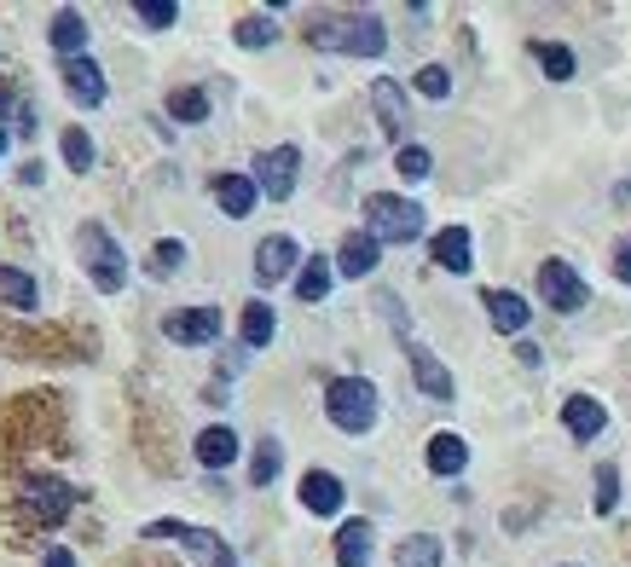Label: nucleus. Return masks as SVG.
Returning <instances> with one entry per match:
<instances>
[{
  "mask_svg": "<svg viewBox=\"0 0 631 567\" xmlns=\"http://www.w3.org/2000/svg\"><path fill=\"white\" fill-rule=\"evenodd\" d=\"M331 278H336L331 255H308L301 261V278H296V301H324L331 296Z\"/></svg>",
  "mask_w": 631,
  "mask_h": 567,
  "instance_id": "26",
  "label": "nucleus"
},
{
  "mask_svg": "<svg viewBox=\"0 0 631 567\" xmlns=\"http://www.w3.org/2000/svg\"><path fill=\"white\" fill-rule=\"evenodd\" d=\"M192 452H197L203 470H227V463H238V435L227 423H209L203 435H192Z\"/></svg>",
  "mask_w": 631,
  "mask_h": 567,
  "instance_id": "18",
  "label": "nucleus"
},
{
  "mask_svg": "<svg viewBox=\"0 0 631 567\" xmlns=\"http://www.w3.org/2000/svg\"><path fill=\"white\" fill-rule=\"evenodd\" d=\"M394 567H440V539L435 533H412L394 544Z\"/></svg>",
  "mask_w": 631,
  "mask_h": 567,
  "instance_id": "28",
  "label": "nucleus"
},
{
  "mask_svg": "<svg viewBox=\"0 0 631 567\" xmlns=\"http://www.w3.org/2000/svg\"><path fill=\"white\" fill-rule=\"evenodd\" d=\"M377 412H382V400L365 377H336L331 389H324V417H331L342 435H371Z\"/></svg>",
  "mask_w": 631,
  "mask_h": 567,
  "instance_id": "4",
  "label": "nucleus"
},
{
  "mask_svg": "<svg viewBox=\"0 0 631 567\" xmlns=\"http://www.w3.org/2000/svg\"><path fill=\"white\" fill-rule=\"evenodd\" d=\"M308 40L319 53H348V58H382L389 53V30L377 12H324L308 24Z\"/></svg>",
  "mask_w": 631,
  "mask_h": 567,
  "instance_id": "1",
  "label": "nucleus"
},
{
  "mask_svg": "<svg viewBox=\"0 0 631 567\" xmlns=\"http://www.w3.org/2000/svg\"><path fill=\"white\" fill-rule=\"evenodd\" d=\"M394 169H400V180H429V169H435V157L423 151V146H400V157H394Z\"/></svg>",
  "mask_w": 631,
  "mask_h": 567,
  "instance_id": "37",
  "label": "nucleus"
},
{
  "mask_svg": "<svg viewBox=\"0 0 631 567\" xmlns=\"http://www.w3.org/2000/svg\"><path fill=\"white\" fill-rule=\"evenodd\" d=\"M232 40H238V47H250V53H261V47H273V40H278V24L267 12H250V18H238V24H232Z\"/></svg>",
  "mask_w": 631,
  "mask_h": 567,
  "instance_id": "30",
  "label": "nucleus"
},
{
  "mask_svg": "<svg viewBox=\"0 0 631 567\" xmlns=\"http://www.w3.org/2000/svg\"><path fill=\"white\" fill-rule=\"evenodd\" d=\"M139 24H146V30H169L174 24V18H180V7H174V0H139Z\"/></svg>",
  "mask_w": 631,
  "mask_h": 567,
  "instance_id": "38",
  "label": "nucleus"
},
{
  "mask_svg": "<svg viewBox=\"0 0 631 567\" xmlns=\"http://www.w3.org/2000/svg\"><path fill=\"white\" fill-rule=\"evenodd\" d=\"M301 504H308L313 516H342V504H348V486H342L331 470H308V475H301Z\"/></svg>",
  "mask_w": 631,
  "mask_h": 567,
  "instance_id": "15",
  "label": "nucleus"
},
{
  "mask_svg": "<svg viewBox=\"0 0 631 567\" xmlns=\"http://www.w3.org/2000/svg\"><path fill=\"white\" fill-rule=\"evenodd\" d=\"M423 458H429V470H435V475H458L463 463H470V440L452 435V429H440V435L429 440V452H423Z\"/></svg>",
  "mask_w": 631,
  "mask_h": 567,
  "instance_id": "24",
  "label": "nucleus"
},
{
  "mask_svg": "<svg viewBox=\"0 0 631 567\" xmlns=\"http://www.w3.org/2000/svg\"><path fill=\"white\" fill-rule=\"evenodd\" d=\"M296 180H301V151H296V146H273V151L255 157V186H261V197L284 202V197L296 192Z\"/></svg>",
  "mask_w": 631,
  "mask_h": 567,
  "instance_id": "8",
  "label": "nucleus"
},
{
  "mask_svg": "<svg viewBox=\"0 0 631 567\" xmlns=\"http://www.w3.org/2000/svg\"><path fill=\"white\" fill-rule=\"evenodd\" d=\"M365 232H371L377 243H412L423 232V209L412 197L377 192V197H365Z\"/></svg>",
  "mask_w": 631,
  "mask_h": 567,
  "instance_id": "5",
  "label": "nucleus"
},
{
  "mask_svg": "<svg viewBox=\"0 0 631 567\" xmlns=\"http://www.w3.org/2000/svg\"><path fill=\"white\" fill-rule=\"evenodd\" d=\"M65 162H70V174H88L93 169V139H88V128H65Z\"/></svg>",
  "mask_w": 631,
  "mask_h": 567,
  "instance_id": "34",
  "label": "nucleus"
},
{
  "mask_svg": "<svg viewBox=\"0 0 631 567\" xmlns=\"http://www.w3.org/2000/svg\"><path fill=\"white\" fill-rule=\"evenodd\" d=\"M371 521H342L336 533V567H371Z\"/></svg>",
  "mask_w": 631,
  "mask_h": 567,
  "instance_id": "23",
  "label": "nucleus"
},
{
  "mask_svg": "<svg viewBox=\"0 0 631 567\" xmlns=\"http://www.w3.org/2000/svg\"><path fill=\"white\" fill-rule=\"evenodd\" d=\"M615 278H620V284H631V238H620V243H615Z\"/></svg>",
  "mask_w": 631,
  "mask_h": 567,
  "instance_id": "40",
  "label": "nucleus"
},
{
  "mask_svg": "<svg viewBox=\"0 0 631 567\" xmlns=\"http://www.w3.org/2000/svg\"><path fill=\"white\" fill-rule=\"evenodd\" d=\"M65 88H70L76 105H88V111H99V105L111 99V81H105V70H99L88 53H81V58H65Z\"/></svg>",
  "mask_w": 631,
  "mask_h": 567,
  "instance_id": "11",
  "label": "nucleus"
},
{
  "mask_svg": "<svg viewBox=\"0 0 631 567\" xmlns=\"http://www.w3.org/2000/svg\"><path fill=\"white\" fill-rule=\"evenodd\" d=\"M278 463H284V445L273 435L255 440V458H250V486H273L278 481Z\"/></svg>",
  "mask_w": 631,
  "mask_h": 567,
  "instance_id": "31",
  "label": "nucleus"
},
{
  "mask_svg": "<svg viewBox=\"0 0 631 567\" xmlns=\"http://www.w3.org/2000/svg\"><path fill=\"white\" fill-rule=\"evenodd\" d=\"M7 111H12V88L0 81V128H7Z\"/></svg>",
  "mask_w": 631,
  "mask_h": 567,
  "instance_id": "42",
  "label": "nucleus"
},
{
  "mask_svg": "<svg viewBox=\"0 0 631 567\" xmlns=\"http://www.w3.org/2000/svg\"><path fill=\"white\" fill-rule=\"evenodd\" d=\"M41 567H76V556L65 551V544H53V551H47V562H41Z\"/></svg>",
  "mask_w": 631,
  "mask_h": 567,
  "instance_id": "41",
  "label": "nucleus"
},
{
  "mask_svg": "<svg viewBox=\"0 0 631 567\" xmlns=\"http://www.w3.org/2000/svg\"><path fill=\"white\" fill-rule=\"evenodd\" d=\"M70 510H76V486L58 481V475H30V481H18V493H12V526H18V539L53 533Z\"/></svg>",
  "mask_w": 631,
  "mask_h": 567,
  "instance_id": "2",
  "label": "nucleus"
},
{
  "mask_svg": "<svg viewBox=\"0 0 631 567\" xmlns=\"http://www.w3.org/2000/svg\"><path fill=\"white\" fill-rule=\"evenodd\" d=\"M81 261H88V278L99 284V296H116L128 284V261H122L116 238L105 227H93V220L81 227Z\"/></svg>",
  "mask_w": 631,
  "mask_h": 567,
  "instance_id": "7",
  "label": "nucleus"
},
{
  "mask_svg": "<svg viewBox=\"0 0 631 567\" xmlns=\"http://www.w3.org/2000/svg\"><path fill=\"white\" fill-rule=\"evenodd\" d=\"M58 423H65V405L53 394H30V400H12L7 412H0V445L7 452H24V445H53L58 440Z\"/></svg>",
  "mask_w": 631,
  "mask_h": 567,
  "instance_id": "3",
  "label": "nucleus"
},
{
  "mask_svg": "<svg viewBox=\"0 0 631 567\" xmlns=\"http://www.w3.org/2000/svg\"><path fill=\"white\" fill-rule=\"evenodd\" d=\"M296 261H301V250H296V238H284V232H273V238H261V243H255V278H261V284L290 278V273H296Z\"/></svg>",
  "mask_w": 631,
  "mask_h": 567,
  "instance_id": "13",
  "label": "nucleus"
},
{
  "mask_svg": "<svg viewBox=\"0 0 631 567\" xmlns=\"http://www.w3.org/2000/svg\"><path fill=\"white\" fill-rule=\"evenodd\" d=\"M417 93L423 99H446V93H452V76H446L440 65H423L417 70Z\"/></svg>",
  "mask_w": 631,
  "mask_h": 567,
  "instance_id": "39",
  "label": "nucleus"
},
{
  "mask_svg": "<svg viewBox=\"0 0 631 567\" xmlns=\"http://www.w3.org/2000/svg\"><path fill=\"white\" fill-rule=\"evenodd\" d=\"M0 151H7V128H0Z\"/></svg>",
  "mask_w": 631,
  "mask_h": 567,
  "instance_id": "43",
  "label": "nucleus"
},
{
  "mask_svg": "<svg viewBox=\"0 0 631 567\" xmlns=\"http://www.w3.org/2000/svg\"><path fill=\"white\" fill-rule=\"evenodd\" d=\"M486 319H493V331L498 336H521L527 331V301L516 290H486Z\"/></svg>",
  "mask_w": 631,
  "mask_h": 567,
  "instance_id": "21",
  "label": "nucleus"
},
{
  "mask_svg": "<svg viewBox=\"0 0 631 567\" xmlns=\"http://www.w3.org/2000/svg\"><path fill=\"white\" fill-rule=\"evenodd\" d=\"M539 296L551 301L557 313H580L585 301H592V290H585V278L567 267V261H544L539 267Z\"/></svg>",
  "mask_w": 631,
  "mask_h": 567,
  "instance_id": "9",
  "label": "nucleus"
},
{
  "mask_svg": "<svg viewBox=\"0 0 631 567\" xmlns=\"http://www.w3.org/2000/svg\"><path fill=\"white\" fill-rule=\"evenodd\" d=\"M180 261H186V243H180V238H157V250H151V273H157V278H169V273H180Z\"/></svg>",
  "mask_w": 631,
  "mask_h": 567,
  "instance_id": "35",
  "label": "nucleus"
},
{
  "mask_svg": "<svg viewBox=\"0 0 631 567\" xmlns=\"http://www.w3.org/2000/svg\"><path fill=\"white\" fill-rule=\"evenodd\" d=\"M47 40H53V53H65V58H81V47H88V18H81L76 7L53 12V24H47Z\"/></svg>",
  "mask_w": 631,
  "mask_h": 567,
  "instance_id": "22",
  "label": "nucleus"
},
{
  "mask_svg": "<svg viewBox=\"0 0 631 567\" xmlns=\"http://www.w3.org/2000/svg\"><path fill=\"white\" fill-rule=\"evenodd\" d=\"M0 301H7L12 313H35L41 308V290L24 267H0Z\"/></svg>",
  "mask_w": 631,
  "mask_h": 567,
  "instance_id": "25",
  "label": "nucleus"
},
{
  "mask_svg": "<svg viewBox=\"0 0 631 567\" xmlns=\"http://www.w3.org/2000/svg\"><path fill=\"white\" fill-rule=\"evenodd\" d=\"M562 429L574 435V440H597L608 429V412L592 400V394H567L562 400Z\"/></svg>",
  "mask_w": 631,
  "mask_h": 567,
  "instance_id": "17",
  "label": "nucleus"
},
{
  "mask_svg": "<svg viewBox=\"0 0 631 567\" xmlns=\"http://www.w3.org/2000/svg\"><path fill=\"white\" fill-rule=\"evenodd\" d=\"M7 348L12 354H65V359H81L76 348H65L58 331H7Z\"/></svg>",
  "mask_w": 631,
  "mask_h": 567,
  "instance_id": "27",
  "label": "nucleus"
},
{
  "mask_svg": "<svg viewBox=\"0 0 631 567\" xmlns=\"http://www.w3.org/2000/svg\"><path fill=\"white\" fill-rule=\"evenodd\" d=\"M209 197L220 202V215L243 220V215H255L261 186H255V174H215V180H209Z\"/></svg>",
  "mask_w": 631,
  "mask_h": 567,
  "instance_id": "14",
  "label": "nucleus"
},
{
  "mask_svg": "<svg viewBox=\"0 0 631 567\" xmlns=\"http://www.w3.org/2000/svg\"><path fill=\"white\" fill-rule=\"evenodd\" d=\"M169 116L186 121V128H197V121L209 116V93H203V88H174L169 93Z\"/></svg>",
  "mask_w": 631,
  "mask_h": 567,
  "instance_id": "33",
  "label": "nucleus"
},
{
  "mask_svg": "<svg viewBox=\"0 0 631 567\" xmlns=\"http://www.w3.org/2000/svg\"><path fill=\"white\" fill-rule=\"evenodd\" d=\"M377 255H382V243L371 232H348V238H342V250H336V273L342 278H365L377 267Z\"/></svg>",
  "mask_w": 631,
  "mask_h": 567,
  "instance_id": "20",
  "label": "nucleus"
},
{
  "mask_svg": "<svg viewBox=\"0 0 631 567\" xmlns=\"http://www.w3.org/2000/svg\"><path fill=\"white\" fill-rule=\"evenodd\" d=\"M146 539H180L197 567H238V556L227 551V539L209 533V526H192V521H169V516H162V521H146Z\"/></svg>",
  "mask_w": 631,
  "mask_h": 567,
  "instance_id": "6",
  "label": "nucleus"
},
{
  "mask_svg": "<svg viewBox=\"0 0 631 567\" xmlns=\"http://www.w3.org/2000/svg\"><path fill=\"white\" fill-rule=\"evenodd\" d=\"M371 105H377L382 134H389V139H405V121H412V111H405V93L394 88L389 76H382V81H371Z\"/></svg>",
  "mask_w": 631,
  "mask_h": 567,
  "instance_id": "19",
  "label": "nucleus"
},
{
  "mask_svg": "<svg viewBox=\"0 0 631 567\" xmlns=\"http://www.w3.org/2000/svg\"><path fill=\"white\" fill-rule=\"evenodd\" d=\"M273 308H267V301H250V308H243V324H238V331H243V348H267V342H273Z\"/></svg>",
  "mask_w": 631,
  "mask_h": 567,
  "instance_id": "32",
  "label": "nucleus"
},
{
  "mask_svg": "<svg viewBox=\"0 0 631 567\" xmlns=\"http://www.w3.org/2000/svg\"><path fill=\"white\" fill-rule=\"evenodd\" d=\"M405 354H412V377H417V389L429 394V400H458V382H452V371H446V364L423 348V342H405Z\"/></svg>",
  "mask_w": 631,
  "mask_h": 567,
  "instance_id": "12",
  "label": "nucleus"
},
{
  "mask_svg": "<svg viewBox=\"0 0 631 567\" xmlns=\"http://www.w3.org/2000/svg\"><path fill=\"white\" fill-rule=\"evenodd\" d=\"M597 516H615V504H620V470H615V463H603V470H597Z\"/></svg>",
  "mask_w": 631,
  "mask_h": 567,
  "instance_id": "36",
  "label": "nucleus"
},
{
  "mask_svg": "<svg viewBox=\"0 0 631 567\" xmlns=\"http://www.w3.org/2000/svg\"><path fill=\"white\" fill-rule=\"evenodd\" d=\"M527 53L539 58V65H544V76H551V81H567V76L580 70V65H574V47H562V40H527Z\"/></svg>",
  "mask_w": 631,
  "mask_h": 567,
  "instance_id": "29",
  "label": "nucleus"
},
{
  "mask_svg": "<svg viewBox=\"0 0 631 567\" xmlns=\"http://www.w3.org/2000/svg\"><path fill=\"white\" fill-rule=\"evenodd\" d=\"M429 255L440 261L446 273H470V267H475V238H470V227H440L435 243H429Z\"/></svg>",
  "mask_w": 631,
  "mask_h": 567,
  "instance_id": "16",
  "label": "nucleus"
},
{
  "mask_svg": "<svg viewBox=\"0 0 631 567\" xmlns=\"http://www.w3.org/2000/svg\"><path fill=\"white\" fill-rule=\"evenodd\" d=\"M162 336L180 342V348H209L220 336V308H180L162 319Z\"/></svg>",
  "mask_w": 631,
  "mask_h": 567,
  "instance_id": "10",
  "label": "nucleus"
}]
</instances>
